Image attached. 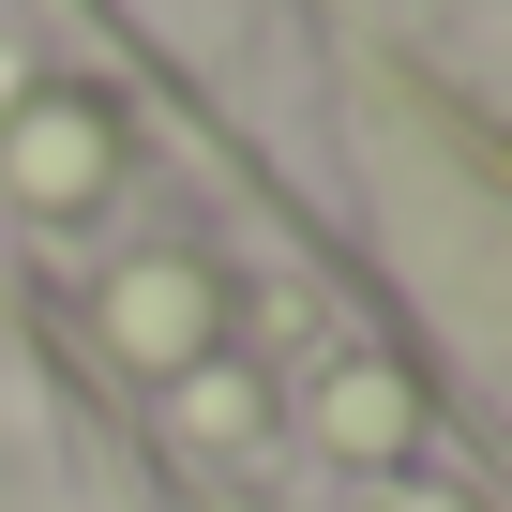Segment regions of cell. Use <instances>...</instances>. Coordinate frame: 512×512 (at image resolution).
Masks as SVG:
<instances>
[{
    "label": "cell",
    "instance_id": "obj_1",
    "mask_svg": "<svg viewBox=\"0 0 512 512\" xmlns=\"http://www.w3.org/2000/svg\"><path fill=\"white\" fill-rule=\"evenodd\" d=\"M0 166H16V196H31V211H91V196H106V106H76V91L16 106Z\"/></svg>",
    "mask_w": 512,
    "mask_h": 512
},
{
    "label": "cell",
    "instance_id": "obj_2",
    "mask_svg": "<svg viewBox=\"0 0 512 512\" xmlns=\"http://www.w3.org/2000/svg\"><path fill=\"white\" fill-rule=\"evenodd\" d=\"M106 332H121L136 362H166V377H181V362H211V287L181 272V256H151V272H121V287H106Z\"/></svg>",
    "mask_w": 512,
    "mask_h": 512
},
{
    "label": "cell",
    "instance_id": "obj_3",
    "mask_svg": "<svg viewBox=\"0 0 512 512\" xmlns=\"http://www.w3.org/2000/svg\"><path fill=\"white\" fill-rule=\"evenodd\" d=\"M317 407H332V437H347V452H392V437H407V422H422V407H407V377H392V362H347V377H332V392H317Z\"/></svg>",
    "mask_w": 512,
    "mask_h": 512
},
{
    "label": "cell",
    "instance_id": "obj_4",
    "mask_svg": "<svg viewBox=\"0 0 512 512\" xmlns=\"http://www.w3.org/2000/svg\"><path fill=\"white\" fill-rule=\"evenodd\" d=\"M181 422H196V437H256V392H241L226 362H181Z\"/></svg>",
    "mask_w": 512,
    "mask_h": 512
},
{
    "label": "cell",
    "instance_id": "obj_5",
    "mask_svg": "<svg viewBox=\"0 0 512 512\" xmlns=\"http://www.w3.org/2000/svg\"><path fill=\"white\" fill-rule=\"evenodd\" d=\"M422 512H467V497H422Z\"/></svg>",
    "mask_w": 512,
    "mask_h": 512
}]
</instances>
